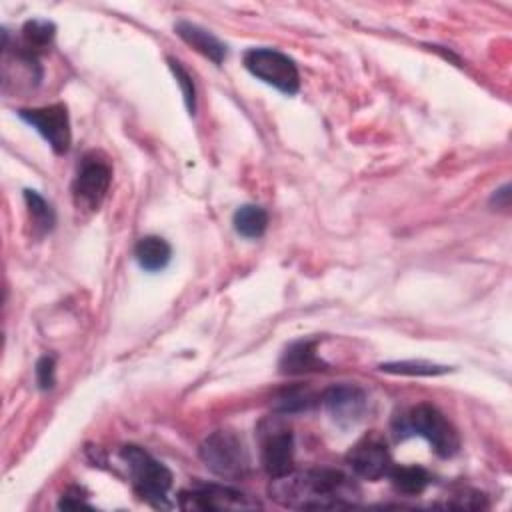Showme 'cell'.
<instances>
[{"mask_svg": "<svg viewBox=\"0 0 512 512\" xmlns=\"http://www.w3.org/2000/svg\"><path fill=\"white\" fill-rule=\"evenodd\" d=\"M270 496L278 504L296 510H330L356 504L360 488L336 468H314L272 478Z\"/></svg>", "mask_w": 512, "mask_h": 512, "instance_id": "1", "label": "cell"}, {"mask_svg": "<svg viewBox=\"0 0 512 512\" xmlns=\"http://www.w3.org/2000/svg\"><path fill=\"white\" fill-rule=\"evenodd\" d=\"M392 430L396 440H406L414 434L422 436L440 458H452L460 450V436L456 428L436 406L426 402L410 408L402 416H396Z\"/></svg>", "mask_w": 512, "mask_h": 512, "instance_id": "2", "label": "cell"}, {"mask_svg": "<svg viewBox=\"0 0 512 512\" xmlns=\"http://www.w3.org/2000/svg\"><path fill=\"white\" fill-rule=\"evenodd\" d=\"M120 458L128 466L134 492L154 508H170L168 492L172 488V472L144 448L122 446Z\"/></svg>", "mask_w": 512, "mask_h": 512, "instance_id": "3", "label": "cell"}, {"mask_svg": "<svg viewBox=\"0 0 512 512\" xmlns=\"http://www.w3.org/2000/svg\"><path fill=\"white\" fill-rule=\"evenodd\" d=\"M204 466L220 478L238 480L250 472V456L238 434L232 430H216L200 444Z\"/></svg>", "mask_w": 512, "mask_h": 512, "instance_id": "4", "label": "cell"}, {"mask_svg": "<svg viewBox=\"0 0 512 512\" xmlns=\"http://www.w3.org/2000/svg\"><path fill=\"white\" fill-rule=\"evenodd\" d=\"M244 68L258 80L274 86L282 94H296L300 90V74L296 62L274 48H250L242 56Z\"/></svg>", "mask_w": 512, "mask_h": 512, "instance_id": "5", "label": "cell"}, {"mask_svg": "<svg viewBox=\"0 0 512 512\" xmlns=\"http://www.w3.org/2000/svg\"><path fill=\"white\" fill-rule=\"evenodd\" d=\"M112 182V168L100 152H88L78 164V172L72 184L74 202L78 208L98 210L108 194Z\"/></svg>", "mask_w": 512, "mask_h": 512, "instance_id": "6", "label": "cell"}, {"mask_svg": "<svg viewBox=\"0 0 512 512\" xmlns=\"http://www.w3.org/2000/svg\"><path fill=\"white\" fill-rule=\"evenodd\" d=\"M260 462L270 478H280L294 470V436L280 422L260 424Z\"/></svg>", "mask_w": 512, "mask_h": 512, "instance_id": "7", "label": "cell"}, {"mask_svg": "<svg viewBox=\"0 0 512 512\" xmlns=\"http://www.w3.org/2000/svg\"><path fill=\"white\" fill-rule=\"evenodd\" d=\"M18 116L32 126L56 154H66L72 142L70 116L64 104H50L40 108H22Z\"/></svg>", "mask_w": 512, "mask_h": 512, "instance_id": "8", "label": "cell"}, {"mask_svg": "<svg viewBox=\"0 0 512 512\" xmlns=\"http://www.w3.org/2000/svg\"><path fill=\"white\" fill-rule=\"evenodd\" d=\"M346 464L356 476L370 482L388 476L390 468L394 466L388 444L378 432H368L362 436L346 454Z\"/></svg>", "mask_w": 512, "mask_h": 512, "instance_id": "9", "label": "cell"}, {"mask_svg": "<svg viewBox=\"0 0 512 512\" xmlns=\"http://www.w3.org/2000/svg\"><path fill=\"white\" fill-rule=\"evenodd\" d=\"M178 506L184 510H246L260 504L230 486L198 484L178 494Z\"/></svg>", "mask_w": 512, "mask_h": 512, "instance_id": "10", "label": "cell"}, {"mask_svg": "<svg viewBox=\"0 0 512 512\" xmlns=\"http://www.w3.org/2000/svg\"><path fill=\"white\" fill-rule=\"evenodd\" d=\"M322 406L340 428L356 426L368 408V396L360 386L354 384H334L324 390L320 398Z\"/></svg>", "mask_w": 512, "mask_h": 512, "instance_id": "11", "label": "cell"}, {"mask_svg": "<svg viewBox=\"0 0 512 512\" xmlns=\"http://www.w3.org/2000/svg\"><path fill=\"white\" fill-rule=\"evenodd\" d=\"M278 368L282 374L300 376V374H310V372H322L328 366L316 352V340L302 338V340L290 342L284 348Z\"/></svg>", "mask_w": 512, "mask_h": 512, "instance_id": "12", "label": "cell"}, {"mask_svg": "<svg viewBox=\"0 0 512 512\" xmlns=\"http://www.w3.org/2000/svg\"><path fill=\"white\" fill-rule=\"evenodd\" d=\"M174 30H176V34H178L188 46H192V48H194L196 52H200L202 56L210 58L214 64H222V62H224V58H226V54H228V48H226V44H224L220 38H216L210 30H204V28L192 24V22H186V20L176 22Z\"/></svg>", "mask_w": 512, "mask_h": 512, "instance_id": "13", "label": "cell"}, {"mask_svg": "<svg viewBox=\"0 0 512 512\" xmlns=\"http://www.w3.org/2000/svg\"><path fill=\"white\" fill-rule=\"evenodd\" d=\"M134 258L146 272H160L172 258V246L160 236H144L134 246Z\"/></svg>", "mask_w": 512, "mask_h": 512, "instance_id": "14", "label": "cell"}, {"mask_svg": "<svg viewBox=\"0 0 512 512\" xmlns=\"http://www.w3.org/2000/svg\"><path fill=\"white\" fill-rule=\"evenodd\" d=\"M234 230L248 240L260 238L268 228V212L262 206L256 204H244L240 206L232 216Z\"/></svg>", "mask_w": 512, "mask_h": 512, "instance_id": "15", "label": "cell"}, {"mask_svg": "<svg viewBox=\"0 0 512 512\" xmlns=\"http://www.w3.org/2000/svg\"><path fill=\"white\" fill-rule=\"evenodd\" d=\"M388 478L390 482L394 484V488L398 492H404V494H420L426 490V486L432 482V476L426 468L422 466H392L390 472H388Z\"/></svg>", "mask_w": 512, "mask_h": 512, "instance_id": "16", "label": "cell"}, {"mask_svg": "<svg viewBox=\"0 0 512 512\" xmlns=\"http://www.w3.org/2000/svg\"><path fill=\"white\" fill-rule=\"evenodd\" d=\"M24 202H26L28 216H30V222H32L34 230L38 234L50 232L54 228V222H56V214H54L52 206L36 190H30V188L24 190Z\"/></svg>", "mask_w": 512, "mask_h": 512, "instance_id": "17", "label": "cell"}, {"mask_svg": "<svg viewBox=\"0 0 512 512\" xmlns=\"http://www.w3.org/2000/svg\"><path fill=\"white\" fill-rule=\"evenodd\" d=\"M380 370L388 374H404V376H438V374H446L450 368L424 362V360H400V362H384L380 364Z\"/></svg>", "mask_w": 512, "mask_h": 512, "instance_id": "18", "label": "cell"}, {"mask_svg": "<svg viewBox=\"0 0 512 512\" xmlns=\"http://www.w3.org/2000/svg\"><path fill=\"white\" fill-rule=\"evenodd\" d=\"M316 402V398L304 390V388H288L284 392H280L274 400V408L282 414H294V412H302L308 410L312 404Z\"/></svg>", "mask_w": 512, "mask_h": 512, "instance_id": "19", "label": "cell"}, {"mask_svg": "<svg viewBox=\"0 0 512 512\" xmlns=\"http://www.w3.org/2000/svg\"><path fill=\"white\" fill-rule=\"evenodd\" d=\"M166 62H168V66H170V70H172V74H174V78H176V82H178V86H180V90H182L184 104H186L188 112L194 114V112H196V88H194L192 76L184 70V66H182L178 60L168 58Z\"/></svg>", "mask_w": 512, "mask_h": 512, "instance_id": "20", "label": "cell"}, {"mask_svg": "<svg viewBox=\"0 0 512 512\" xmlns=\"http://www.w3.org/2000/svg\"><path fill=\"white\" fill-rule=\"evenodd\" d=\"M36 384L40 390H50L56 382V358L52 354H44L42 358H38L36 368Z\"/></svg>", "mask_w": 512, "mask_h": 512, "instance_id": "21", "label": "cell"}, {"mask_svg": "<svg viewBox=\"0 0 512 512\" xmlns=\"http://www.w3.org/2000/svg\"><path fill=\"white\" fill-rule=\"evenodd\" d=\"M448 506L450 508H464V510H478V508H488V502L484 500V496L480 492L462 490V492L452 496Z\"/></svg>", "mask_w": 512, "mask_h": 512, "instance_id": "22", "label": "cell"}, {"mask_svg": "<svg viewBox=\"0 0 512 512\" xmlns=\"http://www.w3.org/2000/svg\"><path fill=\"white\" fill-rule=\"evenodd\" d=\"M58 508H90V504L86 500V494L78 486H74L62 494Z\"/></svg>", "mask_w": 512, "mask_h": 512, "instance_id": "23", "label": "cell"}]
</instances>
